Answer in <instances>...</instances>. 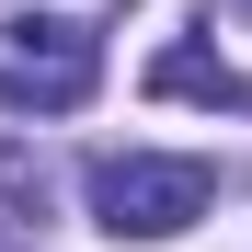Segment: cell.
I'll list each match as a JSON object with an SVG mask.
<instances>
[{"mask_svg":"<svg viewBox=\"0 0 252 252\" xmlns=\"http://www.w3.org/2000/svg\"><path fill=\"white\" fill-rule=\"evenodd\" d=\"M103 80V12L92 0H34L0 58V115H80Z\"/></svg>","mask_w":252,"mask_h":252,"instance_id":"1","label":"cell"},{"mask_svg":"<svg viewBox=\"0 0 252 252\" xmlns=\"http://www.w3.org/2000/svg\"><path fill=\"white\" fill-rule=\"evenodd\" d=\"M206 195H218L206 160H160V149H115V160H92V218H103L115 241H172V229L206 218Z\"/></svg>","mask_w":252,"mask_h":252,"instance_id":"2","label":"cell"},{"mask_svg":"<svg viewBox=\"0 0 252 252\" xmlns=\"http://www.w3.org/2000/svg\"><path fill=\"white\" fill-rule=\"evenodd\" d=\"M149 92L160 103H229V115H252V80L229 58H206V46H160L149 58Z\"/></svg>","mask_w":252,"mask_h":252,"instance_id":"3","label":"cell"}]
</instances>
